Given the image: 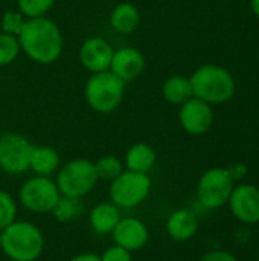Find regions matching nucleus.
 Returning a JSON list of instances; mask_svg holds the SVG:
<instances>
[{"label": "nucleus", "mask_w": 259, "mask_h": 261, "mask_svg": "<svg viewBox=\"0 0 259 261\" xmlns=\"http://www.w3.org/2000/svg\"><path fill=\"white\" fill-rule=\"evenodd\" d=\"M17 38L20 49L41 64L53 63L63 50V35L60 28L44 17H35L24 21Z\"/></svg>", "instance_id": "1"}, {"label": "nucleus", "mask_w": 259, "mask_h": 261, "mask_svg": "<svg viewBox=\"0 0 259 261\" xmlns=\"http://www.w3.org/2000/svg\"><path fill=\"white\" fill-rule=\"evenodd\" d=\"M191 80L194 96L208 104L227 102L235 93V80L231 72L217 64L198 67Z\"/></svg>", "instance_id": "2"}, {"label": "nucleus", "mask_w": 259, "mask_h": 261, "mask_svg": "<svg viewBox=\"0 0 259 261\" xmlns=\"http://www.w3.org/2000/svg\"><path fill=\"white\" fill-rule=\"evenodd\" d=\"M43 248V234L34 223L15 220L2 231V251L12 261H35Z\"/></svg>", "instance_id": "3"}, {"label": "nucleus", "mask_w": 259, "mask_h": 261, "mask_svg": "<svg viewBox=\"0 0 259 261\" xmlns=\"http://www.w3.org/2000/svg\"><path fill=\"white\" fill-rule=\"evenodd\" d=\"M124 98V81L111 70L93 73L85 84V99L99 113H111Z\"/></svg>", "instance_id": "4"}, {"label": "nucleus", "mask_w": 259, "mask_h": 261, "mask_svg": "<svg viewBox=\"0 0 259 261\" xmlns=\"http://www.w3.org/2000/svg\"><path fill=\"white\" fill-rule=\"evenodd\" d=\"M96 182L95 164L87 159H73L61 168L55 184L61 196L81 199L95 188Z\"/></svg>", "instance_id": "5"}, {"label": "nucleus", "mask_w": 259, "mask_h": 261, "mask_svg": "<svg viewBox=\"0 0 259 261\" xmlns=\"http://www.w3.org/2000/svg\"><path fill=\"white\" fill-rule=\"evenodd\" d=\"M151 179L145 173L124 171L110 185V199L118 208H134L150 194Z\"/></svg>", "instance_id": "6"}, {"label": "nucleus", "mask_w": 259, "mask_h": 261, "mask_svg": "<svg viewBox=\"0 0 259 261\" xmlns=\"http://www.w3.org/2000/svg\"><path fill=\"white\" fill-rule=\"evenodd\" d=\"M235 182L226 168H211L198 180L197 197L208 210H218L227 205Z\"/></svg>", "instance_id": "7"}, {"label": "nucleus", "mask_w": 259, "mask_h": 261, "mask_svg": "<svg viewBox=\"0 0 259 261\" xmlns=\"http://www.w3.org/2000/svg\"><path fill=\"white\" fill-rule=\"evenodd\" d=\"M60 190L47 176H37L24 182L20 190L21 205L32 213H50L60 199Z\"/></svg>", "instance_id": "8"}, {"label": "nucleus", "mask_w": 259, "mask_h": 261, "mask_svg": "<svg viewBox=\"0 0 259 261\" xmlns=\"http://www.w3.org/2000/svg\"><path fill=\"white\" fill-rule=\"evenodd\" d=\"M34 145L23 136L5 133L0 136V168L9 174H21L31 167Z\"/></svg>", "instance_id": "9"}, {"label": "nucleus", "mask_w": 259, "mask_h": 261, "mask_svg": "<svg viewBox=\"0 0 259 261\" xmlns=\"http://www.w3.org/2000/svg\"><path fill=\"white\" fill-rule=\"evenodd\" d=\"M234 217L246 225L259 223V188L250 184L234 187L227 202Z\"/></svg>", "instance_id": "10"}, {"label": "nucleus", "mask_w": 259, "mask_h": 261, "mask_svg": "<svg viewBox=\"0 0 259 261\" xmlns=\"http://www.w3.org/2000/svg\"><path fill=\"white\" fill-rule=\"evenodd\" d=\"M179 118L183 130L194 136L205 135L214 124V112L211 109V104L195 96L182 104Z\"/></svg>", "instance_id": "11"}, {"label": "nucleus", "mask_w": 259, "mask_h": 261, "mask_svg": "<svg viewBox=\"0 0 259 261\" xmlns=\"http://www.w3.org/2000/svg\"><path fill=\"white\" fill-rule=\"evenodd\" d=\"M111 58H113L111 46L99 37L87 38L79 50V60L82 66L93 73L108 70L111 64Z\"/></svg>", "instance_id": "12"}, {"label": "nucleus", "mask_w": 259, "mask_h": 261, "mask_svg": "<svg viewBox=\"0 0 259 261\" xmlns=\"http://www.w3.org/2000/svg\"><path fill=\"white\" fill-rule=\"evenodd\" d=\"M113 240L118 246L133 252L142 249L148 242V228L143 222L134 217L119 220L113 229Z\"/></svg>", "instance_id": "13"}, {"label": "nucleus", "mask_w": 259, "mask_h": 261, "mask_svg": "<svg viewBox=\"0 0 259 261\" xmlns=\"http://www.w3.org/2000/svg\"><path fill=\"white\" fill-rule=\"evenodd\" d=\"M110 67L116 76H119L122 81H128V80L137 78L142 73L145 67V60H143V55L137 49L122 47L113 52Z\"/></svg>", "instance_id": "14"}, {"label": "nucleus", "mask_w": 259, "mask_h": 261, "mask_svg": "<svg viewBox=\"0 0 259 261\" xmlns=\"http://www.w3.org/2000/svg\"><path fill=\"white\" fill-rule=\"evenodd\" d=\"M198 222L192 211L189 210H176L166 222V231L171 239L177 242H188L197 234Z\"/></svg>", "instance_id": "15"}, {"label": "nucleus", "mask_w": 259, "mask_h": 261, "mask_svg": "<svg viewBox=\"0 0 259 261\" xmlns=\"http://www.w3.org/2000/svg\"><path fill=\"white\" fill-rule=\"evenodd\" d=\"M90 226L96 234H111L121 220L119 210L114 203H99L89 214Z\"/></svg>", "instance_id": "16"}, {"label": "nucleus", "mask_w": 259, "mask_h": 261, "mask_svg": "<svg viewBox=\"0 0 259 261\" xmlns=\"http://www.w3.org/2000/svg\"><path fill=\"white\" fill-rule=\"evenodd\" d=\"M156 164V151L148 144H134L125 154V165L130 171L148 173Z\"/></svg>", "instance_id": "17"}, {"label": "nucleus", "mask_w": 259, "mask_h": 261, "mask_svg": "<svg viewBox=\"0 0 259 261\" xmlns=\"http://www.w3.org/2000/svg\"><path fill=\"white\" fill-rule=\"evenodd\" d=\"M137 23H139V11L131 3L118 5L110 15L111 28L121 34L133 32L137 28Z\"/></svg>", "instance_id": "18"}, {"label": "nucleus", "mask_w": 259, "mask_h": 261, "mask_svg": "<svg viewBox=\"0 0 259 261\" xmlns=\"http://www.w3.org/2000/svg\"><path fill=\"white\" fill-rule=\"evenodd\" d=\"M162 92H163L165 99L171 104H185L188 99L194 96L191 80L180 76V75L168 78L163 84Z\"/></svg>", "instance_id": "19"}, {"label": "nucleus", "mask_w": 259, "mask_h": 261, "mask_svg": "<svg viewBox=\"0 0 259 261\" xmlns=\"http://www.w3.org/2000/svg\"><path fill=\"white\" fill-rule=\"evenodd\" d=\"M60 165V156L52 147H34L31 156V167L38 176L52 174Z\"/></svg>", "instance_id": "20"}, {"label": "nucleus", "mask_w": 259, "mask_h": 261, "mask_svg": "<svg viewBox=\"0 0 259 261\" xmlns=\"http://www.w3.org/2000/svg\"><path fill=\"white\" fill-rule=\"evenodd\" d=\"M82 211H84V205H82L81 199L69 197V196H60L58 202L55 203V206L50 213L53 214V217L58 222L67 223V222H72L75 219H79Z\"/></svg>", "instance_id": "21"}, {"label": "nucleus", "mask_w": 259, "mask_h": 261, "mask_svg": "<svg viewBox=\"0 0 259 261\" xmlns=\"http://www.w3.org/2000/svg\"><path fill=\"white\" fill-rule=\"evenodd\" d=\"M95 170L98 179L102 180H114L119 174L124 173V165L119 158L116 156H104L95 164Z\"/></svg>", "instance_id": "22"}, {"label": "nucleus", "mask_w": 259, "mask_h": 261, "mask_svg": "<svg viewBox=\"0 0 259 261\" xmlns=\"http://www.w3.org/2000/svg\"><path fill=\"white\" fill-rule=\"evenodd\" d=\"M20 52L18 38L9 34H0V66H6L12 63Z\"/></svg>", "instance_id": "23"}, {"label": "nucleus", "mask_w": 259, "mask_h": 261, "mask_svg": "<svg viewBox=\"0 0 259 261\" xmlns=\"http://www.w3.org/2000/svg\"><path fill=\"white\" fill-rule=\"evenodd\" d=\"M17 217V205L11 194L0 191V231L6 229L11 223L15 222Z\"/></svg>", "instance_id": "24"}, {"label": "nucleus", "mask_w": 259, "mask_h": 261, "mask_svg": "<svg viewBox=\"0 0 259 261\" xmlns=\"http://www.w3.org/2000/svg\"><path fill=\"white\" fill-rule=\"evenodd\" d=\"M53 5V0H18V8L21 14L35 18V17H43L50 6Z\"/></svg>", "instance_id": "25"}, {"label": "nucleus", "mask_w": 259, "mask_h": 261, "mask_svg": "<svg viewBox=\"0 0 259 261\" xmlns=\"http://www.w3.org/2000/svg\"><path fill=\"white\" fill-rule=\"evenodd\" d=\"M23 24H24V20H23V15L18 14V12H6L2 18V29L5 34H9V35H14V37H18L21 29H23Z\"/></svg>", "instance_id": "26"}, {"label": "nucleus", "mask_w": 259, "mask_h": 261, "mask_svg": "<svg viewBox=\"0 0 259 261\" xmlns=\"http://www.w3.org/2000/svg\"><path fill=\"white\" fill-rule=\"evenodd\" d=\"M101 261H131V252L114 245L101 255Z\"/></svg>", "instance_id": "27"}, {"label": "nucleus", "mask_w": 259, "mask_h": 261, "mask_svg": "<svg viewBox=\"0 0 259 261\" xmlns=\"http://www.w3.org/2000/svg\"><path fill=\"white\" fill-rule=\"evenodd\" d=\"M226 170H227L229 176L232 177V180H234L235 184H237V182H241V180L246 177V174H247V165L243 164V162H235V164L229 165Z\"/></svg>", "instance_id": "28"}, {"label": "nucleus", "mask_w": 259, "mask_h": 261, "mask_svg": "<svg viewBox=\"0 0 259 261\" xmlns=\"http://www.w3.org/2000/svg\"><path fill=\"white\" fill-rule=\"evenodd\" d=\"M200 261H237L235 255L227 251H211L205 254Z\"/></svg>", "instance_id": "29"}, {"label": "nucleus", "mask_w": 259, "mask_h": 261, "mask_svg": "<svg viewBox=\"0 0 259 261\" xmlns=\"http://www.w3.org/2000/svg\"><path fill=\"white\" fill-rule=\"evenodd\" d=\"M70 261H101V257L96 255V254L89 252V254H79V255L73 257Z\"/></svg>", "instance_id": "30"}, {"label": "nucleus", "mask_w": 259, "mask_h": 261, "mask_svg": "<svg viewBox=\"0 0 259 261\" xmlns=\"http://www.w3.org/2000/svg\"><path fill=\"white\" fill-rule=\"evenodd\" d=\"M250 5H252V11L255 12V15L259 17V0H250Z\"/></svg>", "instance_id": "31"}, {"label": "nucleus", "mask_w": 259, "mask_h": 261, "mask_svg": "<svg viewBox=\"0 0 259 261\" xmlns=\"http://www.w3.org/2000/svg\"><path fill=\"white\" fill-rule=\"evenodd\" d=\"M0 249H2V231H0Z\"/></svg>", "instance_id": "32"}, {"label": "nucleus", "mask_w": 259, "mask_h": 261, "mask_svg": "<svg viewBox=\"0 0 259 261\" xmlns=\"http://www.w3.org/2000/svg\"><path fill=\"white\" fill-rule=\"evenodd\" d=\"M258 261H259V258H258Z\"/></svg>", "instance_id": "33"}]
</instances>
